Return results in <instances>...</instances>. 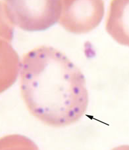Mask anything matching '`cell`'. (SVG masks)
Returning <instances> with one entry per match:
<instances>
[{"label": "cell", "instance_id": "cell-1", "mask_svg": "<svg viewBox=\"0 0 129 150\" xmlns=\"http://www.w3.org/2000/svg\"><path fill=\"white\" fill-rule=\"evenodd\" d=\"M21 91L32 114L47 125L73 124L88 105L85 77L65 54L40 46L25 54L21 66Z\"/></svg>", "mask_w": 129, "mask_h": 150}, {"label": "cell", "instance_id": "cell-2", "mask_svg": "<svg viewBox=\"0 0 129 150\" xmlns=\"http://www.w3.org/2000/svg\"><path fill=\"white\" fill-rule=\"evenodd\" d=\"M4 11L11 24L26 31H44L59 22L62 2L60 0L4 1Z\"/></svg>", "mask_w": 129, "mask_h": 150}, {"label": "cell", "instance_id": "cell-3", "mask_svg": "<svg viewBox=\"0 0 129 150\" xmlns=\"http://www.w3.org/2000/svg\"><path fill=\"white\" fill-rule=\"evenodd\" d=\"M60 24L67 32L86 34L99 26L104 15L102 0H61Z\"/></svg>", "mask_w": 129, "mask_h": 150}, {"label": "cell", "instance_id": "cell-4", "mask_svg": "<svg viewBox=\"0 0 129 150\" xmlns=\"http://www.w3.org/2000/svg\"><path fill=\"white\" fill-rule=\"evenodd\" d=\"M105 28L115 41L129 47V0L111 1Z\"/></svg>", "mask_w": 129, "mask_h": 150}]
</instances>
